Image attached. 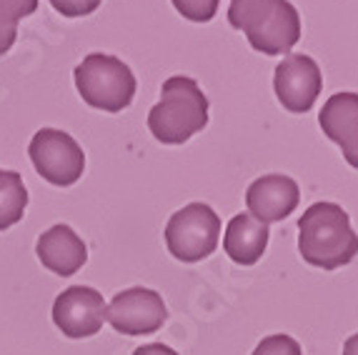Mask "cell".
<instances>
[{
	"label": "cell",
	"mask_w": 358,
	"mask_h": 355,
	"mask_svg": "<svg viewBox=\"0 0 358 355\" xmlns=\"http://www.w3.org/2000/svg\"><path fill=\"white\" fill-rule=\"evenodd\" d=\"M299 253L321 270L348 266L358 255V236L346 210L329 201L306 208L299 220Z\"/></svg>",
	"instance_id": "obj_1"
},
{
	"label": "cell",
	"mask_w": 358,
	"mask_h": 355,
	"mask_svg": "<svg viewBox=\"0 0 358 355\" xmlns=\"http://www.w3.org/2000/svg\"><path fill=\"white\" fill-rule=\"evenodd\" d=\"M231 28L245 33L253 50L263 55H283L301 41V15L288 0H231Z\"/></svg>",
	"instance_id": "obj_2"
},
{
	"label": "cell",
	"mask_w": 358,
	"mask_h": 355,
	"mask_svg": "<svg viewBox=\"0 0 358 355\" xmlns=\"http://www.w3.org/2000/svg\"><path fill=\"white\" fill-rule=\"evenodd\" d=\"M208 125V98L193 78L173 75L161 88V101L148 113V128L163 145H183Z\"/></svg>",
	"instance_id": "obj_3"
},
{
	"label": "cell",
	"mask_w": 358,
	"mask_h": 355,
	"mask_svg": "<svg viewBox=\"0 0 358 355\" xmlns=\"http://www.w3.org/2000/svg\"><path fill=\"white\" fill-rule=\"evenodd\" d=\"M78 95L90 108L106 113L126 110L136 98V75L115 55L90 53L73 73Z\"/></svg>",
	"instance_id": "obj_4"
},
{
	"label": "cell",
	"mask_w": 358,
	"mask_h": 355,
	"mask_svg": "<svg viewBox=\"0 0 358 355\" xmlns=\"http://www.w3.org/2000/svg\"><path fill=\"white\" fill-rule=\"evenodd\" d=\"M221 240V218L208 203H191L171 215L166 225L168 253L180 263H201Z\"/></svg>",
	"instance_id": "obj_5"
},
{
	"label": "cell",
	"mask_w": 358,
	"mask_h": 355,
	"mask_svg": "<svg viewBox=\"0 0 358 355\" xmlns=\"http://www.w3.org/2000/svg\"><path fill=\"white\" fill-rule=\"evenodd\" d=\"M28 155L38 175L55 188H71L83 178V148L76 143V138L63 131H55V128L38 131L28 145Z\"/></svg>",
	"instance_id": "obj_6"
},
{
	"label": "cell",
	"mask_w": 358,
	"mask_h": 355,
	"mask_svg": "<svg viewBox=\"0 0 358 355\" xmlns=\"http://www.w3.org/2000/svg\"><path fill=\"white\" fill-rule=\"evenodd\" d=\"M168 318L166 300L150 288H128L108 303L106 320L123 335H150Z\"/></svg>",
	"instance_id": "obj_7"
},
{
	"label": "cell",
	"mask_w": 358,
	"mask_h": 355,
	"mask_svg": "<svg viewBox=\"0 0 358 355\" xmlns=\"http://www.w3.org/2000/svg\"><path fill=\"white\" fill-rule=\"evenodd\" d=\"M323 88V73L310 55L293 53L275 66L273 90L288 113H308Z\"/></svg>",
	"instance_id": "obj_8"
},
{
	"label": "cell",
	"mask_w": 358,
	"mask_h": 355,
	"mask_svg": "<svg viewBox=\"0 0 358 355\" xmlns=\"http://www.w3.org/2000/svg\"><path fill=\"white\" fill-rule=\"evenodd\" d=\"M106 300L103 293L88 285L66 288L53 303V323L60 333L73 340L96 335L106 320Z\"/></svg>",
	"instance_id": "obj_9"
},
{
	"label": "cell",
	"mask_w": 358,
	"mask_h": 355,
	"mask_svg": "<svg viewBox=\"0 0 358 355\" xmlns=\"http://www.w3.org/2000/svg\"><path fill=\"white\" fill-rule=\"evenodd\" d=\"M301 190L299 183L281 173H268V175L256 178L248 190H245V205L248 213L258 223L268 225L288 218V215L299 208Z\"/></svg>",
	"instance_id": "obj_10"
},
{
	"label": "cell",
	"mask_w": 358,
	"mask_h": 355,
	"mask_svg": "<svg viewBox=\"0 0 358 355\" xmlns=\"http://www.w3.org/2000/svg\"><path fill=\"white\" fill-rule=\"evenodd\" d=\"M323 136L341 148L343 158L358 171V93H336L318 113Z\"/></svg>",
	"instance_id": "obj_11"
},
{
	"label": "cell",
	"mask_w": 358,
	"mask_h": 355,
	"mask_svg": "<svg viewBox=\"0 0 358 355\" xmlns=\"http://www.w3.org/2000/svg\"><path fill=\"white\" fill-rule=\"evenodd\" d=\"M36 255L43 263V268H48L60 278H71L85 266L88 248H85L83 238L78 236L71 225L58 223L45 233H41L36 243Z\"/></svg>",
	"instance_id": "obj_12"
},
{
	"label": "cell",
	"mask_w": 358,
	"mask_h": 355,
	"mask_svg": "<svg viewBox=\"0 0 358 355\" xmlns=\"http://www.w3.org/2000/svg\"><path fill=\"white\" fill-rule=\"evenodd\" d=\"M268 248V225L258 223L251 213L233 215L226 225L223 250L236 266H256Z\"/></svg>",
	"instance_id": "obj_13"
},
{
	"label": "cell",
	"mask_w": 358,
	"mask_h": 355,
	"mask_svg": "<svg viewBox=\"0 0 358 355\" xmlns=\"http://www.w3.org/2000/svg\"><path fill=\"white\" fill-rule=\"evenodd\" d=\"M28 208V188L15 171H0V231L20 223Z\"/></svg>",
	"instance_id": "obj_14"
},
{
	"label": "cell",
	"mask_w": 358,
	"mask_h": 355,
	"mask_svg": "<svg viewBox=\"0 0 358 355\" xmlns=\"http://www.w3.org/2000/svg\"><path fill=\"white\" fill-rule=\"evenodd\" d=\"M38 10V0H0V55H6L18 38L20 18Z\"/></svg>",
	"instance_id": "obj_15"
},
{
	"label": "cell",
	"mask_w": 358,
	"mask_h": 355,
	"mask_svg": "<svg viewBox=\"0 0 358 355\" xmlns=\"http://www.w3.org/2000/svg\"><path fill=\"white\" fill-rule=\"evenodd\" d=\"M176 10L191 23H208L215 18L221 0H171Z\"/></svg>",
	"instance_id": "obj_16"
},
{
	"label": "cell",
	"mask_w": 358,
	"mask_h": 355,
	"mask_svg": "<svg viewBox=\"0 0 358 355\" xmlns=\"http://www.w3.org/2000/svg\"><path fill=\"white\" fill-rule=\"evenodd\" d=\"M253 355H303V350H301V343L296 338L275 333V335L263 338L253 350Z\"/></svg>",
	"instance_id": "obj_17"
},
{
	"label": "cell",
	"mask_w": 358,
	"mask_h": 355,
	"mask_svg": "<svg viewBox=\"0 0 358 355\" xmlns=\"http://www.w3.org/2000/svg\"><path fill=\"white\" fill-rule=\"evenodd\" d=\"M103 0H50V6L66 18H83L101 8Z\"/></svg>",
	"instance_id": "obj_18"
},
{
	"label": "cell",
	"mask_w": 358,
	"mask_h": 355,
	"mask_svg": "<svg viewBox=\"0 0 358 355\" xmlns=\"http://www.w3.org/2000/svg\"><path fill=\"white\" fill-rule=\"evenodd\" d=\"M133 355H178V353L166 343H148L133 350Z\"/></svg>",
	"instance_id": "obj_19"
},
{
	"label": "cell",
	"mask_w": 358,
	"mask_h": 355,
	"mask_svg": "<svg viewBox=\"0 0 358 355\" xmlns=\"http://www.w3.org/2000/svg\"><path fill=\"white\" fill-rule=\"evenodd\" d=\"M343 355H358V333L356 335H351L346 343H343Z\"/></svg>",
	"instance_id": "obj_20"
}]
</instances>
